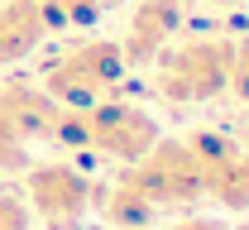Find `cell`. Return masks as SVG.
<instances>
[{
    "mask_svg": "<svg viewBox=\"0 0 249 230\" xmlns=\"http://www.w3.org/2000/svg\"><path fill=\"white\" fill-rule=\"evenodd\" d=\"M0 230H29V201L19 192H0Z\"/></svg>",
    "mask_w": 249,
    "mask_h": 230,
    "instance_id": "obj_12",
    "label": "cell"
},
{
    "mask_svg": "<svg viewBox=\"0 0 249 230\" xmlns=\"http://www.w3.org/2000/svg\"><path fill=\"white\" fill-rule=\"evenodd\" d=\"M124 53L120 43L110 38H87V43H72L67 53H58L48 72H43V91L53 106L62 110H91L96 101H106L124 77Z\"/></svg>",
    "mask_w": 249,
    "mask_h": 230,
    "instance_id": "obj_1",
    "label": "cell"
},
{
    "mask_svg": "<svg viewBox=\"0 0 249 230\" xmlns=\"http://www.w3.org/2000/svg\"><path fill=\"white\" fill-rule=\"evenodd\" d=\"M225 77H230V43H220V38L182 43L178 53L163 58L158 96H168V101H211L216 91H225Z\"/></svg>",
    "mask_w": 249,
    "mask_h": 230,
    "instance_id": "obj_5",
    "label": "cell"
},
{
    "mask_svg": "<svg viewBox=\"0 0 249 230\" xmlns=\"http://www.w3.org/2000/svg\"><path fill=\"white\" fill-rule=\"evenodd\" d=\"M129 182L154 201L158 211L163 206H182V201H196L206 187H201V163L192 154L187 139H158L154 149L129 168Z\"/></svg>",
    "mask_w": 249,
    "mask_h": 230,
    "instance_id": "obj_3",
    "label": "cell"
},
{
    "mask_svg": "<svg viewBox=\"0 0 249 230\" xmlns=\"http://www.w3.org/2000/svg\"><path fill=\"white\" fill-rule=\"evenodd\" d=\"M206 192L216 201H225L230 211H245L249 206V154L235 149L230 159H220L211 173H206Z\"/></svg>",
    "mask_w": 249,
    "mask_h": 230,
    "instance_id": "obj_10",
    "label": "cell"
},
{
    "mask_svg": "<svg viewBox=\"0 0 249 230\" xmlns=\"http://www.w3.org/2000/svg\"><path fill=\"white\" fill-rule=\"evenodd\" d=\"M53 120L58 106L43 87H0V173L29 163L34 144L53 139Z\"/></svg>",
    "mask_w": 249,
    "mask_h": 230,
    "instance_id": "obj_2",
    "label": "cell"
},
{
    "mask_svg": "<svg viewBox=\"0 0 249 230\" xmlns=\"http://www.w3.org/2000/svg\"><path fill=\"white\" fill-rule=\"evenodd\" d=\"M158 139V125L149 110L129 106V101H96L87 110V149L106 154V159H120V163H139Z\"/></svg>",
    "mask_w": 249,
    "mask_h": 230,
    "instance_id": "obj_4",
    "label": "cell"
},
{
    "mask_svg": "<svg viewBox=\"0 0 249 230\" xmlns=\"http://www.w3.org/2000/svg\"><path fill=\"white\" fill-rule=\"evenodd\" d=\"M24 201H29V211H38L48 226L72 230L87 216V206H91V187H87V177L72 163H38V168H29Z\"/></svg>",
    "mask_w": 249,
    "mask_h": 230,
    "instance_id": "obj_6",
    "label": "cell"
},
{
    "mask_svg": "<svg viewBox=\"0 0 249 230\" xmlns=\"http://www.w3.org/2000/svg\"><path fill=\"white\" fill-rule=\"evenodd\" d=\"M43 34H48V24L38 15V0H10V5H0V67L24 63L43 43Z\"/></svg>",
    "mask_w": 249,
    "mask_h": 230,
    "instance_id": "obj_8",
    "label": "cell"
},
{
    "mask_svg": "<svg viewBox=\"0 0 249 230\" xmlns=\"http://www.w3.org/2000/svg\"><path fill=\"white\" fill-rule=\"evenodd\" d=\"M96 206H101V221L110 230H144V226H154V216H158V206L144 197L129 177H124L120 187H110Z\"/></svg>",
    "mask_w": 249,
    "mask_h": 230,
    "instance_id": "obj_9",
    "label": "cell"
},
{
    "mask_svg": "<svg viewBox=\"0 0 249 230\" xmlns=\"http://www.w3.org/2000/svg\"><path fill=\"white\" fill-rule=\"evenodd\" d=\"M182 29V0H139L129 10V29H124V63L129 67H144V63H158L168 38Z\"/></svg>",
    "mask_w": 249,
    "mask_h": 230,
    "instance_id": "obj_7",
    "label": "cell"
},
{
    "mask_svg": "<svg viewBox=\"0 0 249 230\" xmlns=\"http://www.w3.org/2000/svg\"><path fill=\"white\" fill-rule=\"evenodd\" d=\"M225 87L240 101H249V38L245 43H230V77H225Z\"/></svg>",
    "mask_w": 249,
    "mask_h": 230,
    "instance_id": "obj_11",
    "label": "cell"
},
{
    "mask_svg": "<svg viewBox=\"0 0 249 230\" xmlns=\"http://www.w3.org/2000/svg\"><path fill=\"white\" fill-rule=\"evenodd\" d=\"M178 230H225L220 221H187V226H178Z\"/></svg>",
    "mask_w": 249,
    "mask_h": 230,
    "instance_id": "obj_13",
    "label": "cell"
},
{
    "mask_svg": "<svg viewBox=\"0 0 249 230\" xmlns=\"http://www.w3.org/2000/svg\"><path fill=\"white\" fill-rule=\"evenodd\" d=\"M206 5H235V0H206Z\"/></svg>",
    "mask_w": 249,
    "mask_h": 230,
    "instance_id": "obj_14",
    "label": "cell"
},
{
    "mask_svg": "<svg viewBox=\"0 0 249 230\" xmlns=\"http://www.w3.org/2000/svg\"><path fill=\"white\" fill-rule=\"evenodd\" d=\"M0 5H10V0H0Z\"/></svg>",
    "mask_w": 249,
    "mask_h": 230,
    "instance_id": "obj_15",
    "label": "cell"
}]
</instances>
